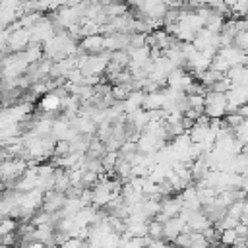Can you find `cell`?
<instances>
[{"mask_svg": "<svg viewBox=\"0 0 248 248\" xmlns=\"http://www.w3.org/2000/svg\"><path fill=\"white\" fill-rule=\"evenodd\" d=\"M66 203V196L64 194H56V192H46L43 194V203H41V209L48 215H54V213H60V209L64 207Z\"/></svg>", "mask_w": 248, "mask_h": 248, "instance_id": "obj_1", "label": "cell"}, {"mask_svg": "<svg viewBox=\"0 0 248 248\" xmlns=\"http://www.w3.org/2000/svg\"><path fill=\"white\" fill-rule=\"evenodd\" d=\"M231 46H234V48L246 52V46H248V31H238V33L232 37V45H231Z\"/></svg>", "mask_w": 248, "mask_h": 248, "instance_id": "obj_2", "label": "cell"}, {"mask_svg": "<svg viewBox=\"0 0 248 248\" xmlns=\"http://www.w3.org/2000/svg\"><path fill=\"white\" fill-rule=\"evenodd\" d=\"M16 229H17V221L16 219H0V236H4V234H12V232H16Z\"/></svg>", "mask_w": 248, "mask_h": 248, "instance_id": "obj_3", "label": "cell"}, {"mask_svg": "<svg viewBox=\"0 0 248 248\" xmlns=\"http://www.w3.org/2000/svg\"><path fill=\"white\" fill-rule=\"evenodd\" d=\"M58 248H87L85 238H66Z\"/></svg>", "mask_w": 248, "mask_h": 248, "instance_id": "obj_4", "label": "cell"}]
</instances>
